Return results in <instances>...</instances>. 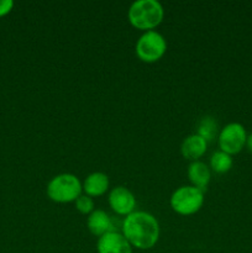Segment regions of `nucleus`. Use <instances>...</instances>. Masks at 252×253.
I'll return each instance as SVG.
<instances>
[{
	"label": "nucleus",
	"mask_w": 252,
	"mask_h": 253,
	"mask_svg": "<svg viewBox=\"0 0 252 253\" xmlns=\"http://www.w3.org/2000/svg\"><path fill=\"white\" fill-rule=\"evenodd\" d=\"M160 232L157 219L143 210H135L123 221V235L136 249L148 250L155 246L160 239Z\"/></svg>",
	"instance_id": "obj_1"
},
{
	"label": "nucleus",
	"mask_w": 252,
	"mask_h": 253,
	"mask_svg": "<svg viewBox=\"0 0 252 253\" xmlns=\"http://www.w3.org/2000/svg\"><path fill=\"white\" fill-rule=\"evenodd\" d=\"M163 16L165 9L158 0H135L127 11L131 25L143 31L157 27L162 22Z\"/></svg>",
	"instance_id": "obj_2"
},
{
	"label": "nucleus",
	"mask_w": 252,
	"mask_h": 253,
	"mask_svg": "<svg viewBox=\"0 0 252 253\" xmlns=\"http://www.w3.org/2000/svg\"><path fill=\"white\" fill-rule=\"evenodd\" d=\"M47 195L56 203L76 202L83 193V185L73 173H61L52 178L46 188Z\"/></svg>",
	"instance_id": "obj_3"
},
{
	"label": "nucleus",
	"mask_w": 252,
	"mask_h": 253,
	"mask_svg": "<svg viewBox=\"0 0 252 253\" xmlns=\"http://www.w3.org/2000/svg\"><path fill=\"white\" fill-rule=\"evenodd\" d=\"M204 190L194 185H182L170 195V207L180 215H192L199 211L204 204Z\"/></svg>",
	"instance_id": "obj_4"
},
{
	"label": "nucleus",
	"mask_w": 252,
	"mask_h": 253,
	"mask_svg": "<svg viewBox=\"0 0 252 253\" xmlns=\"http://www.w3.org/2000/svg\"><path fill=\"white\" fill-rule=\"evenodd\" d=\"M136 54L138 58L147 63L158 61L167 49V41L165 36L156 30L143 31L136 41Z\"/></svg>",
	"instance_id": "obj_5"
},
{
	"label": "nucleus",
	"mask_w": 252,
	"mask_h": 253,
	"mask_svg": "<svg viewBox=\"0 0 252 253\" xmlns=\"http://www.w3.org/2000/svg\"><path fill=\"white\" fill-rule=\"evenodd\" d=\"M246 128L240 123H229L220 130L217 136L220 150L229 155H236L246 145Z\"/></svg>",
	"instance_id": "obj_6"
},
{
	"label": "nucleus",
	"mask_w": 252,
	"mask_h": 253,
	"mask_svg": "<svg viewBox=\"0 0 252 253\" xmlns=\"http://www.w3.org/2000/svg\"><path fill=\"white\" fill-rule=\"evenodd\" d=\"M109 205L119 215L127 216L136 208V198L128 188L124 185H116L109 192Z\"/></svg>",
	"instance_id": "obj_7"
},
{
	"label": "nucleus",
	"mask_w": 252,
	"mask_h": 253,
	"mask_svg": "<svg viewBox=\"0 0 252 253\" xmlns=\"http://www.w3.org/2000/svg\"><path fill=\"white\" fill-rule=\"evenodd\" d=\"M98 253H132V246L126 240L123 232L116 230L109 231L98 237Z\"/></svg>",
	"instance_id": "obj_8"
},
{
	"label": "nucleus",
	"mask_w": 252,
	"mask_h": 253,
	"mask_svg": "<svg viewBox=\"0 0 252 253\" xmlns=\"http://www.w3.org/2000/svg\"><path fill=\"white\" fill-rule=\"evenodd\" d=\"M208 147V141L198 133H192L183 140L180 145V152L183 157L189 161H198L205 153Z\"/></svg>",
	"instance_id": "obj_9"
},
{
	"label": "nucleus",
	"mask_w": 252,
	"mask_h": 253,
	"mask_svg": "<svg viewBox=\"0 0 252 253\" xmlns=\"http://www.w3.org/2000/svg\"><path fill=\"white\" fill-rule=\"evenodd\" d=\"M86 227L95 236L100 237L109 231H113V222L108 212L103 209H94L86 217Z\"/></svg>",
	"instance_id": "obj_10"
},
{
	"label": "nucleus",
	"mask_w": 252,
	"mask_h": 253,
	"mask_svg": "<svg viewBox=\"0 0 252 253\" xmlns=\"http://www.w3.org/2000/svg\"><path fill=\"white\" fill-rule=\"evenodd\" d=\"M187 173L192 185L205 192V189L209 185L210 179H211V170H210L209 166L203 161H193L188 166Z\"/></svg>",
	"instance_id": "obj_11"
},
{
	"label": "nucleus",
	"mask_w": 252,
	"mask_h": 253,
	"mask_svg": "<svg viewBox=\"0 0 252 253\" xmlns=\"http://www.w3.org/2000/svg\"><path fill=\"white\" fill-rule=\"evenodd\" d=\"M109 184H110L109 177L104 172H91L82 183L84 194L91 198L105 194L106 190L109 189Z\"/></svg>",
	"instance_id": "obj_12"
},
{
	"label": "nucleus",
	"mask_w": 252,
	"mask_h": 253,
	"mask_svg": "<svg viewBox=\"0 0 252 253\" xmlns=\"http://www.w3.org/2000/svg\"><path fill=\"white\" fill-rule=\"evenodd\" d=\"M234 165L231 155L221 150L215 151L210 157V168L216 173H226L231 169Z\"/></svg>",
	"instance_id": "obj_13"
},
{
	"label": "nucleus",
	"mask_w": 252,
	"mask_h": 253,
	"mask_svg": "<svg viewBox=\"0 0 252 253\" xmlns=\"http://www.w3.org/2000/svg\"><path fill=\"white\" fill-rule=\"evenodd\" d=\"M217 132V124L211 116H204V118L200 120L199 125H198V135L202 136L203 138L209 142L212 138L216 136Z\"/></svg>",
	"instance_id": "obj_14"
},
{
	"label": "nucleus",
	"mask_w": 252,
	"mask_h": 253,
	"mask_svg": "<svg viewBox=\"0 0 252 253\" xmlns=\"http://www.w3.org/2000/svg\"><path fill=\"white\" fill-rule=\"evenodd\" d=\"M74 205H76V209L79 212H82V214L89 215L95 209V203H94L93 198L86 194H83V193L77 198L76 202H74Z\"/></svg>",
	"instance_id": "obj_15"
},
{
	"label": "nucleus",
	"mask_w": 252,
	"mask_h": 253,
	"mask_svg": "<svg viewBox=\"0 0 252 253\" xmlns=\"http://www.w3.org/2000/svg\"><path fill=\"white\" fill-rule=\"evenodd\" d=\"M14 7V1L12 0H0V16L9 14Z\"/></svg>",
	"instance_id": "obj_16"
},
{
	"label": "nucleus",
	"mask_w": 252,
	"mask_h": 253,
	"mask_svg": "<svg viewBox=\"0 0 252 253\" xmlns=\"http://www.w3.org/2000/svg\"><path fill=\"white\" fill-rule=\"evenodd\" d=\"M246 146L250 151L252 152V133L247 135V140H246Z\"/></svg>",
	"instance_id": "obj_17"
}]
</instances>
